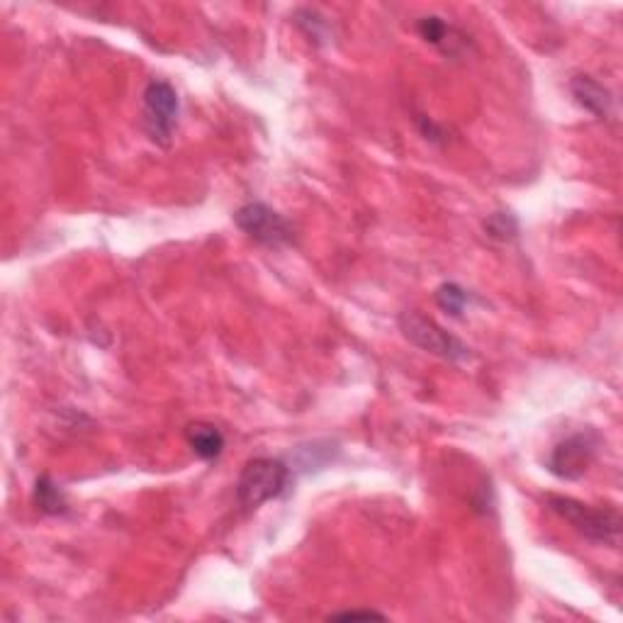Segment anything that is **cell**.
Masks as SVG:
<instances>
[{"label": "cell", "mask_w": 623, "mask_h": 623, "mask_svg": "<svg viewBox=\"0 0 623 623\" xmlns=\"http://www.w3.org/2000/svg\"><path fill=\"white\" fill-rule=\"evenodd\" d=\"M548 509L565 519L580 536H585L592 543H604V546H616L621 536V516L616 509L609 507H589V504L577 502L572 497H548Z\"/></svg>", "instance_id": "obj_1"}, {"label": "cell", "mask_w": 623, "mask_h": 623, "mask_svg": "<svg viewBox=\"0 0 623 623\" xmlns=\"http://www.w3.org/2000/svg\"><path fill=\"white\" fill-rule=\"evenodd\" d=\"M290 485V468L280 458H254L241 468L237 499L241 507L256 509L278 499Z\"/></svg>", "instance_id": "obj_2"}, {"label": "cell", "mask_w": 623, "mask_h": 623, "mask_svg": "<svg viewBox=\"0 0 623 623\" xmlns=\"http://www.w3.org/2000/svg\"><path fill=\"white\" fill-rule=\"evenodd\" d=\"M178 115H181V100L176 88L161 78L149 81L142 93V125L151 142L168 147L178 127Z\"/></svg>", "instance_id": "obj_3"}, {"label": "cell", "mask_w": 623, "mask_h": 623, "mask_svg": "<svg viewBox=\"0 0 623 623\" xmlns=\"http://www.w3.org/2000/svg\"><path fill=\"white\" fill-rule=\"evenodd\" d=\"M400 329H402V334L407 336L409 344H414L417 349L431 353V356L441 358V361L463 363L470 358V349L458 339V336L448 334L446 329L439 327L434 319H429L422 312H417V310L402 312Z\"/></svg>", "instance_id": "obj_4"}, {"label": "cell", "mask_w": 623, "mask_h": 623, "mask_svg": "<svg viewBox=\"0 0 623 623\" xmlns=\"http://www.w3.org/2000/svg\"><path fill=\"white\" fill-rule=\"evenodd\" d=\"M234 222L241 232L256 244L266 249H285L295 241L293 224L285 220L280 212L268 207L266 202H246L234 215Z\"/></svg>", "instance_id": "obj_5"}, {"label": "cell", "mask_w": 623, "mask_h": 623, "mask_svg": "<svg viewBox=\"0 0 623 623\" xmlns=\"http://www.w3.org/2000/svg\"><path fill=\"white\" fill-rule=\"evenodd\" d=\"M599 439L592 431L572 434L550 451L548 470L560 480H580L597 458Z\"/></svg>", "instance_id": "obj_6"}, {"label": "cell", "mask_w": 623, "mask_h": 623, "mask_svg": "<svg viewBox=\"0 0 623 623\" xmlns=\"http://www.w3.org/2000/svg\"><path fill=\"white\" fill-rule=\"evenodd\" d=\"M572 98L577 100V105H582L587 112H592L594 117H609L614 112V95L604 83H599L594 76H575L570 81Z\"/></svg>", "instance_id": "obj_7"}, {"label": "cell", "mask_w": 623, "mask_h": 623, "mask_svg": "<svg viewBox=\"0 0 623 623\" xmlns=\"http://www.w3.org/2000/svg\"><path fill=\"white\" fill-rule=\"evenodd\" d=\"M185 441L190 451L202 460H217L224 453V434L215 424L195 422L185 426Z\"/></svg>", "instance_id": "obj_8"}, {"label": "cell", "mask_w": 623, "mask_h": 623, "mask_svg": "<svg viewBox=\"0 0 623 623\" xmlns=\"http://www.w3.org/2000/svg\"><path fill=\"white\" fill-rule=\"evenodd\" d=\"M35 504L42 514L59 516L69 512V499H66L64 490L52 480L49 475L37 477L35 482Z\"/></svg>", "instance_id": "obj_9"}, {"label": "cell", "mask_w": 623, "mask_h": 623, "mask_svg": "<svg viewBox=\"0 0 623 623\" xmlns=\"http://www.w3.org/2000/svg\"><path fill=\"white\" fill-rule=\"evenodd\" d=\"M417 32L422 35V39H426V42L434 44V47H439L448 54H453L458 44H463V39H453V37H458L456 30H453L451 25H446L441 18H436V15H429V18L419 20Z\"/></svg>", "instance_id": "obj_10"}, {"label": "cell", "mask_w": 623, "mask_h": 623, "mask_svg": "<svg viewBox=\"0 0 623 623\" xmlns=\"http://www.w3.org/2000/svg\"><path fill=\"white\" fill-rule=\"evenodd\" d=\"M434 300L436 305H439L446 314H451V317H463V312L468 310L470 302H473V295L465 288H460L458 283H443L436 288Z\"/></svg>", "instance_id": "obj_11"}, {"label": "cell", "mask_w": 623, "mask_h": 623, "mask_svg": "<svg viewBox=\"0 0 623 623\" xmlns=\"http://www.w3.org/2000/svg\"><path fill=\"white\" fill-rule=\"evenodd\" d=\"M485 232L490 239L497 241H512L519 234V222L512 212H495V215L487 217Z\"/></svg>", "instance_id": "obj_12"}, {"label": "cell", "mask_w": 623, "mask_h": 623, "mask_svg": "<svg viewBox=\"0 0 623 623\" xmlns=\"http://www.w3.org/2000/svg\"><path fill=\"white\" fill-rule=\"evenodd\" d=\"M295 25L300 27V30L305 32V35L310 37V42H314V44H322L324 39L329 37L327 20L319 18L314 10H300V13L295 15Z\"/></svg>", "instance_id": "obj_13"}, {"label": "cell", "mask_w": 623, "mask_h": 623, "mask_svg": "<svg viewBox=\"0 0 623 623\" xmlns=\"http://www.w3.org/2000/svg\"><path fill=\"white\" fill-rule=\"evenodd\" d=\"M329 619H336V621H356V619H385L383 614H378V611L373 609H351V611H341V614H334L329 616Z\"/></svg>", "instance_id": "obj_14"}]
</instances>
